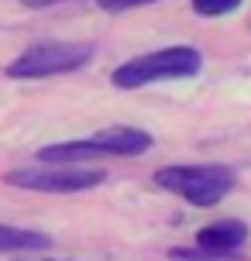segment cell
Segmentation results:
<instances>
[{
    "label": "cell",
    "instance_id": "cell-1",
    "mask_svg": "<svg viewBox=\"0 0 251 261\" xmlns=\"http://www.w3.org/2000/svg\"><path fill=\"white\" fill-rule=\"evenodd\" d=\"M203 69V55L193 45H169V48H155V52L134 55L128 62H120L110 72V83L117 90H141L152 83H165V79H189Z\"/></svg>",
    "mask_w": 251,
    "mask_h": 261
},
{
    "label": "cell",
    "instance_id": "cell-2",
    "mask_svg": "<svg viewBox=\"0 0 251 261\" xmlns=\"http://www.w3.org/2000/svg\"><path fill=\"white\" fill-rule=\"evenodd\" d=\"M155 186L186 199L189 206H217L234 189V172L224 165H165L155 172Z\"/></svg>",
    "mask_w": 251,
    "mask_h": 261
},
{
    "label": "cell",
    "instance_id": "cell-3",
    "mask_svg": "<svg viewBox=\"0 0 251 261\" xmlns=\"http://www.w3.org/2000/svg\"><path fill=\"white\" fill-rule=\"evenodd\" d=\"M93 62V45L86 41H38L28 45L21 55L7 62L11 79H48V76H66L80 72Z\"/></svg>",
    "mask_w": 251,
    "mask_h": 261
},
{
    "label": "cell",
    "instance_id": "cell-4",
    "mask_svg": "<svg viewBox=\"0 0 251 261\" xmlns=\"http://www.w3.org/2000/svg\"><path fill=\"white\" fill-rule=\"evenodd\" d=\"M107 172L96 165H24V169H11L4 175V182L14 189H28V193H55V196H69V193H90L96 186H104Z\"/></svg>",
    "mask_w": 251,
    "mask_h": 261
},
{
    "label": "cell",
    "instance_id": "cell-5",
    "mask_svg": "<svg viewBox=\"0 0 251 261\" xmlns=\"http://www.w3.org/2000/svg\"><path fill=\"white\" fill-rule=\"evenodd\" d=\"M90 141L96 144V151L104 158H134L152 151L155 138L141 127H128V124H114V127H100L90 134Z\"/></svg>",
    "mask_w": 251,
    "mask_h": 261
},
{
    "label": "cell",
    "instance_id": "cell-6",
    "mask_svg": "<svg viewBox=\"0 0 251 261\" xmlns=\"http://www.w3.org/2000/svg\"><path fill=\"white\" fill-rule=\"evenodd\" d=\"M244 241H248V227L241 220H213L207 227H199L196 230V244L199 251H207L213 258H231V254H238L244 248Z\"/></svg>",
    "mask_w": 251,
    "mask_h": 261
},
{
    "label": "cell",
    "instance_id": "cell-7",
    "mask_svg": "<svg viewBox=\"0 0 251 261\" xmlns=\"http://www.w3.org/2000/svg\"><path fill=\"white\" fill-rule=\"evenodd\" d=\"M52 248V237L31 230V227H14L0 223V254H41Z\"/></svg>",
    "mask_w": 251,
    "mask_h": 261
},
{
    "label": "cell",
    "instance_id": "cell-8",
    "mask_svg": "<svg viewBox=\"0 0 251 261\" xmlns=\"http://www.w3.org/2000/svg\"><path fill=\"white\" fill-rule=\"evenodd\" d=\"M189 7H193L199 17H224V14L238 11L241 0H189Z\"/></svg>",
    "mask_w": 251,
    "mask_h": 261
},
{
    "label": "cell",
    "instance_id": "cell-9",
    "mask_svg": "<svg viewBox=\"0 0 251 261\" xmlns=\"http://www.w3.org/2000/svg\"><path fill=\"white\" fill-rule=\"evenodd\" d=\"M104 11L120 14V11H131V7H145V4H159V0H96Z\"/></svg>",
    "mask_w": 251,
    "mask_h": 261
},
{
    "label": "cell",
    "instance_id": "cell-10",
    "mask_svg": "<svg viewBox=\"0 0 251 261\" xmlns=\"http://www.w3.org/2000/svg\"><path fill=\"white\" fill-rule=\"evenodd\" d=\"M21 4L31 11H41V7H59V4H72V0H21Z\"/></svg>",
    "mask_w": 251,
    "mask_h": 261
},
{
    "label": "cell",
    "instance_id": "cell-11",
    "mask_svg": "<svg viewBox=\"0 0 251 261\" xmlns=\"http://www.w3.org/2000/svg\"><path fill=\"white\" fill-rule=\"evenodd\" d=\"M17 261H59V258H38V254H17Z\"/></svg>",
    "mask_w": 251,
    "mask_h": 261
}]
</instances>
